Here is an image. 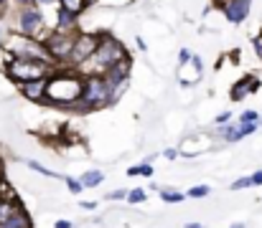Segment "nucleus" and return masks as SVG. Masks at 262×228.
<instances>
[{"label":"nucleus","mask_w":262,"mask_h":228,"mask_svg":"<svg viewBox=\"0 0 262 228\" xmlns=\"http://www.w3.org/2000/svg\"><path fill=\"white\" fill-rule=\"evenodd\" d=\"M97 43H99V31H97V33H94V31H79V33H77V38H74V46H72L69 66H72V69H77L79 64H84L89 56L94 54Z\"/></svg>","instance_id":"obj_8"},{"label":"nucleus","mask_w":262,"mask_h":228,"mask_svg":"<svg viewBox=\"0 0 262 228\" xmlns=\"http://www.w3.org/2000/svg\"><path fill=\"white\" fill-rule=\"evenodd\" d=\"M211 195V188L206 183H199V185H191L186 190V198H193V200H201V198H209Z\"/></svg>","instance_id":"obj_17"},{"label":"nucleus","mask_w":262,"mask_h":228,"mask_svg":"<svg viewBox=\"0 0 262 228\" xmlns=\"http://www.w3.org/2000/svg\"><path fill=\"white\" fill-rule=\"evenodd\" d=\"M130 206H140L148 200V190L145 188H127V198H125Z\"/></svg>","instance_id":"obj_18"},{"label":"nucleus","mask_w":262,"mask_h":228,"mask_svg":"<svg viewBox=\"0 0 262 228\" xmlns=\"http://www.w3.org/2000/svg\"><path fill=\"white\" fill-rule=\"evenodd\" d=\"M102 180H104V172L102 170H84V175L79 178V183L84 185V190H92V188L102 185Z\"/></svg>","instance_id":"obj_13"},{"label":"nucleus","mask_w":262,"mask_h":228,"mask_svg":"<svg viewBox=\"0 0 262 228\" xmlns=\"http://www.w3.org/2000/svg\"><path fill=\"white\" fill-rule=\"evenodd\" d=\"M250 178H252V188H257V185H262V170H255V172H252Z\"/></svg>","instance_id":"obj_28"},{"label":"nucleus","mask_w":262,"mask_h":228,"mask_svg":"<svg viewBox=\"0 0 262 228\" xmlns=\"http://www.w3.org/2000/svg\"><path fill=\"white\" fill-rule=\"evenodd\" d=\"M260 36H262V31H260Z\"/></svg>","instance_id":"obj_38"},{"label":"nucleus","mask_w":262,"mask_h":228,"mask_svg":"<svg viewBox=\"0 0 262 228\" xmlns=\"http://www.w3.org/2000/svg\"><path fill=\"white\" fill-rule=\"evenodd\" d=\"M51 28H46V18H43V10L31 3V5H20L18 13H15V33L20 36H28V38H36V41H43L49 36Z\"/></svg>","instance_id":"obj_6"},{"label":"nucleus","mask_w":262,"mask_h":228,"mask_svg":"<svg viewBox=\"0 0 262 228\" xmlns=\"http://www.w3.org/2000/svg\"><path fill=\"white\" fill-rule=\"evenodd\" d=\"M59 8H64V10L79 15V13L87 8V0H59Z\"/></svg>","instance_id":"obj_19"},{"label":"nucleus","mask_w":262,"mask_h":228,"mask_svg":"<svg viewBox=\"0 0 262 228\" xmlns=\"http://www.w3.org/2000/svg\"><path fill=\"white\" fill-rule=\"evenodd\" d=\"M214 3H216V5H219V3H224V0H214Z\"/></svg>","instance_id":"obj_37"},{"label":"nucleus","mask_w":262,"mask_h":228,"mask_svg":"<svg viewBox=\"0 0 262 228\" xmlns=\"http://www.w3.org/2000/svg\"><path fill=\"white\" fill-rule=\"evenodd\" d=\"M219 10L224 13V18L232 26H239L247 20V15L252 10V0H224V3H219Z\"/></svg>","instance_id":"obj_9"},{"label":"nucleus","mask_w":262,"mask_h":228,"mask_svg":"<svg viewBox=\"0 0 262 228\" xmlns=\"http://www.w3.org/2000/svg\"><path fill=\"white\" fill-rule=\"evenodd\" d=\"M107 198H110V200H125V198H127V188H117V190H112Z\"/></svg>","instance_id":"obj_24"},{"label":"nucleus","mask_w":262,"mask_h":228,"mask_svg":"<svg viewBox=\"0 0 262 228\" xmlns=\"http://www.w3.org/2000/svg\"><path fill=\"white\" fill-rule=\"evenodd\" d=\"M54 64L49 61H36V59H13L5 54V74L15 84H28L38 79H49L54 74Z\"/></svg>","instance_id":"obj_4"},{"label":"nucleus","mask_w":262,"mask_h":228,"mask_svg":"<svg viewBox=\"0 0 262 228\" xmlns=\"http://www.w3.org/2000/svg\"><path fill=\"white\" fill-rule=\"evenodd\" d=\"M84 89V79L77 74L72 66H56L54 74L46 79V104L72 109Z\"/></svg>","instance_id":"obj_2"},{"label":"nucleus","mask_w":262,"mask_h":228,"mask_svg":"<svg viewBox=\"0 0 262 228\" xmlns=\"http://www.w3.org/2000/svg\"><path fill=\"white\" fill-rule=\"evenodd\" d=\"M260 89V79H255V76H242L234 86H232V91H229V96H232V102H242L245 96H250V94H255Z\"/></svg>","instance_id":"obj_12"},{"label":"nucleus","mask_w":262,"mask_h":228,"mask_svg":"<svg viewBox=\"0 0 262 228\" xmlns=\"http://www.w3.org/2000/svg\"><path fill=\"white\" fill-rule=\"evenodd\" d=\"M127 175H130V178H153V165H150V162L133 165V167H127Z\"/></svg>","instance_id":"obj_16"},{"label":"nucleus","mask_w":262,"mask_h":228,"mask_svg":"<svg viewBox=\"0 0 262 228\" xmlns=\"http://www.w3.org/2000/svg\"><path fill=\"white\" fill-rule=\"evenodd\" d=\"M3 51L13 59H36V61H49L51 64V56L43 46V41H36V38H28V36H20V33H5L3 38Z\"/></svg>","instance_id":"obj_5"},{"label":"nucleus","mask_w":262,"mask_h":228,"mask_svg":"<svg viewBox=\"0 0 262 228\" xmlns=\"http://www.w3.org/2000/svg\"><path fill=\"white\" fill-rule=\"evenodd\" d=\"M26 165H28L33 172H38V175H46V178H59V172L49 170L46 165H41V162H36V160H26Z\"/></svg>","instance_id":"obj_20"},{"label":"nucleus","mask_w":262,"mask_h":228,"mask_svg":"<svg viewBox=\"0 0 262 228\" xmlns=\"http://www.w3.org/2000/svg\"><path fill=\"white\" fill-rule=\"evenodd\" d=\"M229 228H247V226H245V223H232Z\"/></svg>","instance_id":"obj_35"},{"label":"nucleus","mask_w":262,"mask_h":228,"mask_svg":"<svg viewBox=\"0 0 262 228\" xmlns=\"http://www.w3.org/2000/svg\"><path fill=\"white\" fill-rule=\"evenodd\" d=\"M247 188H252V178H250V175L237 178V180L232 183V190H247Z\"/></svg>","instance_id":"obj_23"},{"label":"nucleus","mask_w":262,"mask_h":228,"mask_svg":"<svg viewBox=\"0 0 262 228\" xmlns=\"http://www.w3.org/2000/svg\"><path fill=\"white\" fill-rule=\"evenodd\" d=\"M18 91L28 99V102H36V104H46V79H38V81H28V84H18Z\"/></svg>","instance_id":"obj_11"},{"label":"nucleus","mask_w":262,"mask_h":228,"mask_svg":"<svg viewBox=\"0 0 262 228\" xmlns=\"http://www.w3.org/2000/svg\"><path fill=\"white\" fill-rule=\"evenodd\" d=\"M20 208H23V206H20L18 200H3V198H0V226H3L8 218H13Z\"/></svg>","instance_id":"obj_14"},{"label":"nucleus","mask_w":262,"mask_h":228,"mask_svg":"<svg viewBox=\"0 0 262 228\" xmlns=\"http://www.w3.org/2000/svg\"><path fill=\"white\" fill-rule=\"evenodd\" d=\"M237 122H242V124H247V122L262 124V117H260V112H252V109H247V112H242V114H239V119H237Z\"/></svg>","instance_id":"obj_21"},{"label":"nucleus","mask_w":262,"mask_h":228,"mask_svg":"<svg viewBox=\"0 0 262 228\" xmlns=\"http://www.w3.org/2000/svg\"><path fill=\"white\" fill-rule=\"evenodd\" d=\"M127 48L122 46V41H117L110 31H99V43L94 48V54L89 56L84 64H79L74 71L82 76V79H89V76H104L117 61L127 59Z\"/></svg>","instance_id":"obj_1"},{"label":"nucleus","mask_w":262,"mask_h":228,"mask_svg":"<svg viewBox=\"0 0 262 228\" xmlns=\"http://www.w3.org/2000/svg\"><path fill=\"white\" fill-rule=\"evenodd\" d=\"M255 54L260 56V61H262V36H257V38H255Z\"/></svg>","instance_id":"obj_30"},{"label":"nucleus","mask_w":262,"mask_h":228,"mask_svg":"<svg viewBox=\"0 0 262 228\" xmlns=\"http://www.w3.org/2000/svg\"><path fill=\"white\" fill-rule=\"evenodd\" d=\"M54 228H74V226H72V221H64V218H61V221L54 223Z\"/></svg>","instance_id":"obj_31"},{"label":"nucleus","mask_w":262,"mask_h":228,"mask_svg":"<svg viewBox=\"0 0 262 228\" xmlns=\"http://www.w3.org/2000/svg\"><path fill=\"white\" fill-rule=\"evenodd\" d=\"M38 8H49V5H59V0H33Z\"/></svg>","instance_id":"obj_29"},{"label":"nucleus","mask_w":262,"mask_h":228,"mask_svg":"<svg viewBox=\"0 0 262 228\" xmlns=\"http://www.w3.org/2000/svg\"><path fill=\"white\" fill-rule=\"evenodd\" d=\"M191 59H193V54H191L188 48H181V51H178V64H181V66H183V64H188Z\"/></svg>","instance_id":"obj_25"},{"label":"nucleus","mask_w":262,"mask_h":228,"mask_svg":"<svg viewBox=\"0 0 262 228\" xmlns=\"http://www.w3.org/2000/svg\"><path fill=\"white\" fill-rule=\"evenodd\" d=\"M183 228H204V226H201V223H186Z\"/></svg>","instance_id":"obj_33"},{"label":"nucleus","mask_w":262,"mask_h":228,"mask_svg":"<svg viewBox=\"0 0 262 228\" xmlns=\"http://www.w3.org/2000/svg\"><path fill=\"white\" fill-rule=\"evenodd\" d=\"M94 3H99V0H87V8L89 5H94Z\"/></svg>","instance_id":"obj_36"},{"label":"nucleus","mask_w":262,"mask_h":228,"mask_svg":"<svg viewBox=\"0 0 262 228\" xmlns=\"http://www.w3.org/2000/svg\"><path fill=\"white\" fill-rule=\"evenodd\" d=\"M77 33H56L49 31V36L43 38V46L51 56L54 66H69V56H72V46H74Z\"/></svg>","instance_id":"obj_7"},{"label":"nucleus","mask_w":262,"mask_h":228,"mask_svg":"<svg viewBox=\"0 0 262 228\" xmlns=\"http://www.w3.org/2000/svg\"><path fill=\"white\" fill-rule=\"evenodd\" d=\"M82 208H87V211H92V208H97V203H92V200H84V203H82Z\"/></svg>","instance_id":"obj_32"},{"label":"nucleus","mask_w":262,"mask_h":228,"mask_svg":"<svg viewBox=\"0 0 262 228\" xmlns=\"http://www.w3.org/2000/svg\"><path fill=\"white\" fill-rule=\"evenodd\" d=\"M56 33H79V15L64 10L56 5V18H54V28Z\"/></svg>","instance_id":"obj_10"},{"label":"nucleus","mask_w":262,"mask_h":228,"mask_svg":"<svg viewBox=\"0 0 262 228\" xmlns=\"http://www.w3.org/2000/svg\"><path fill=\"white\" fill-rule=\"evenodd\" d=\"M229 119H232V114H229V112H222V114L216 117V127H222V124H227Z\"/></svg>","instance_id":"obj_26"},{"label":"nucleus","mask_w":262,"mask_h":228,"mask_svg":"<svg viewBox=\"0 0 262 228\" xmlns=\"http://www.w3.org/2000/svg\"><path fill=\"white\" fill-rule=\"evenodd\" d=\"M15 3H18V5H31L33 0H15Z\"/></svg>","instance_id":"obj_34"},{"label":"nucleus","mask_w":262,"mask_h":228,"mask_svg":"<svg viewBox=\"0 0 262 228\" xmlns=\"http://www.w3.org/2000/svg\"><path fill=\"white\" fill-rule=\"evenodd\" d=\"M64 183H67V188H69V193H74V195H79V193H84V185L77 180V178H72V175H67L64 178Z\"/></svg>","instance_id":"obj_22"},{"label":"nucleus","mask_w":262,"mask_h":228,"mask_svg":"<svg viewBox=\"0 0 262 228\" xmlns=\"http://www.w3.org/2000/svg\"><path fill=\"white\" fill-rule=\"evenodd\" d=\"M158 195H161V200L168 203V206H178V203L186 200V193H181V190H176V188H161Z\"/></svg>","instance_id":"obj_15"},{"label":"nucleus","mask_w":262,"mask_h":228,"mask_svg":"<svg viewBox=\"0 0 262 228\" xmlns=\"http://www.w3.org/2000/svg\"><path fill=\"white\" fill-rule=\"evenodd\" d=\"M178 155H181V152L176 150V147H166V150H163V157H166V160H176Z\"/></svg>","instance_id":"obj_27"},{"label":"nucleus","mask_w":262,"mask_h":228,"mask_svg":"<svg viewBox=\"0 0 262 228\" xmlns=\"http://www.w3.org/2000/svg\"><path fill=\"white\" fill-rule=\"evenodd\" d=\"M112 104H115V94H112V86L104 81V76H89L84 79L79 102L72 109L74 112H94V109H104Z\"/></svg>","instance_id":"obj_3"}]
</instances>
